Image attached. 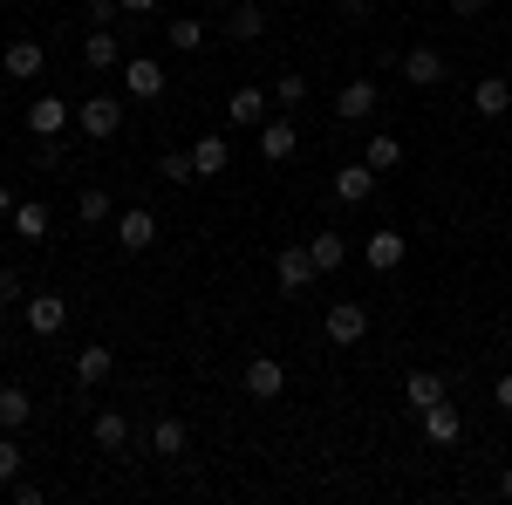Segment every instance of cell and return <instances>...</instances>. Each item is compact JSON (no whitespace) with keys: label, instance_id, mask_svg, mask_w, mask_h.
<instances>
[{"label":"cell","instance_id":"3","mask_svg":"<svg viewBox=\"0 0 512 505\" xmlns=\"http://www.w3.org/2000/svg\"><path fill=\"white\" fill-rule=\"evenodd\" d=\"M376 103H383V89H376L369 76H349L342 89H335V117H342V123H369V117H376Z\"/></svg>","mask_w":512,"mask_h":505},{"label":"cell","instance_id":"13","mask_svg":"<svg viewBox=\"0 0 512 505\" xmlns=\"http://www.w3.org/2000/svg\"><path fill=\"white\" fill-rule=\"evenodd\" d=\"M41 62H48V55H41V41H7V48H0V69H7V76H21V82H35L41 76Z\"/></svg>","mask_w":512,"mask_h":505},{"label":"cell","instance_id":"18","mask_svg":"<svg viewBox=\"0 0 512 505\" xmlns=\"http://www.w3.org/2000/svg\"><path fill=\"white\" fill-rule=\"evenodd\" d=\"M294 144H301V137H294V123H287V117H267V123H260V157H267V164H287V157H294Z\"/></svg>","mask_w":512,"mask_h":505},{"label":"cell","instance_id":"7","mask_svg":"<svg viewBox=\"0 0 512 505\" xmlns=\"http://www.w3.org/2000/svg\"><path fill=\"white\" fill-rule=\"evenodd\" d=\"M69 123H76V110H69L62 96H35V103H28V130H35V137H48V144H55Z\"/></svg>","mask_w":512,"mask_h":505},{"label":"cell","instance_id":"24","mask_svg":"<svg viewBox=\"0 0 512 505\" xmlns=\"http://www.w3.org/2000/svg\"><path fill=\"white\" fill-rule=\"evenodd\" d=\"M28 417H35V396L21 383H7L0 389V430H28Z\"/></svg>","mask_w":512,"mask_h":505},{"label":"cell","instance_id":"27","mask_svg":"<svg viewBox=\"0 0 512 505\" xmlns=\"http://www.w3.org/2000/svg\"><path fill=\"white\" fill-rule=\"evenodd\" d=\"M362 164H369L376 178H383V171H396V164H403V137H390V130H376V137H369V151H362Z\"/></svg>","mask_w":512,"mask_h":505},{"label":"cell","instance_id":"38","mask_svg":"<svg viewBox=\"0 0 512 505\" xmlns=\"http://www.w3.org/2000/svg\"><path fill=\"white\" fill-rule=\"evenodd\" d=\"M458 7V21H472V14H485V0H451Z\"/></svg>","mask_w":512,"mask_h":505},{"label":"cell","instance_id":"41","mask_svg":"<svg viewBox=\"0 0 512 505\" xmlns=\"http://www.w3.org/2000/svg\"><path fill=\"white\" fill-rule=\"evenodd\" d=\"M205 7H219V14H226V7H239V0H205Z\"/></svg>","mask_w":512,"mask_h":505},{"label":"cell","instance_id":"28","mask_svg":"<svg viewBox=\"0 0 512 505\" xmlns=\"http://www.w3.org/2000/svg\"><path fill=\"white\" fill-rule=\"evenodd\" d=\"M308 253H315L321 273H335L342 260H349V239H342V233H315V239H308Z\"/></svg>","mask_w":512,"mask_h":505},{"label":"cell","instance_id":"2","mask_svg":"<svg viewBox=\"0 0 512 505\" xmlns=\"http://www.w3.org/2000/svg\"><path fill=\"white\" fill-rule=\"evenodd\" d=\"M239 389H246L253 403H280V389H287V369H280L274 355H253V362L239 369Z\"/></svg>","mask_w":512,"mask_h":505},{"label":"cell","instance_id":"36","mask_svg":"<svg viewBox=\"0 0 512 505\" xmlns=\"http://www.w3.org/2000/svg\"><path fill=\"white\" fill-rule=\"evenodd\" d=\"M335 7H342V21H369L376 14V0H335Z\"/></svg>","mask_w":512,"mask_h":505},{"label":"cell","instance_id":"26","mask_svg":"<svg viewBox=\"0 0 512 505\" xmlns=\"http://www.w3.org/2000/svg\"><path fill=\"white\" fill-rule=\"evenodd\" d=\"M7 219H14V233H21V239H48V205H41V198H14Z\"/></svg>","mask_w":512,"mask_h":505},{"label":"cell","instance_id":"20","mask_svg":"<svg viewBox=\"0 0 512 505\" xmlns=\"http://www.w3.org/2000/svg\"><path fill=\"white\" fill-rule=\"evenodd\" d=\"M403 82L437 89V82H444V55H437V48H410V55H403Z\"/></svg>","mask_w":512,"mask_h":505},{"label":"cell","instance_id":"43","mask_svg":"<svg viewBox=\"0 0 512 505\" xmlns=\"http://www.w3.org/2000/svg\"><path fill=\"white\" fill-rule=\"evenodd\" d=\"M0 355H7V328H0Z\"/></svg>","mask_w":512,"mask_h":505},{"label":"cell","instance_id":"30","mask_svg":"<svg viewBox=\"0 0 512 505\" xmlns=\"http://www.w3.org/2000/svg\"><path fill=\"white\" fill-rule=\"evenodd\" d=\"M158 178H164V185H192V178H198L192 151H164V157H158Z\"/></svg>","mask_w":512,"mask_h":505},{"label":"cell","instance_id":"17","mask_svg":"<svg viewBox=\"0 0 512 505\" xmlns=\"http://www.w3.org/2000/svg\"><path fill=\"white\" fill-rule=\"evenodd\" d=\"M472 110L478 117H506L512 110V82L506 76H478L472 82Z\"/></svg>","mask_w":512,"mask_h":505},{"label":"cell","instance_id":"31","mask_svg":"<svg viewBox=\"0 0 512 505\" xmlns=\"http://www.w3.org/2000/svg\"><path fill=\"white\" fill-rule=\"evenodd\" d=\"M164 41L178 55H192V48H205V21H164Z\"/></svg>","mask_w":512,"mask_h":505},{"label":"cell","instance_id":"34","mask_svg":"<svg viewBox=\"0 0 512 505\" xmlns=\"http://www.w3.org/2000/svg\"><path fill=\"white\" fill-rule=\"evenodd\" d=\"M117 14H123V0H89V21L96 28H117Z\"/></svg>","mask_w":512,"mask_h":505},{"label":"cell","instance_id":"4","mask_svg":"<svg viewBox=\"0 0 512 505\" xmlns=\"http://www.w3.org/2000/svg\"><path fill=\"white\" fill-rule=\"evenodd\" d=\"M321 328H328V342H335V349H355V342L369 335V308H362V301H335Z\"/></svg>","mask_w":512,"mask_h":505},{"label":"cell","instance_id":"5","mask_svg":"<svg viewBox=\"0 0 512 505\" xmlns=\"http://www.w3.org/2000/svg\"><path fill=\"white\" fill-rule=\"evenodd\" d=\"M274 273H280V287H287V294H308V287L321 280L315 253H308V239H301V246H287V253L274 260Z\"/></svg>","mask_w":512,"mask_h":505},{"label":"cell","instance_id":"29","mask_svg":"<svg viewBox=\"0 0 512 505\" xmlns=\"http://www.w3.org/2000/svg\"><path fill=\"white\" fill-rule=\"evenodd\" d=\"M76 219L82 226H103V219H110V192H103V185H82L76 192Z\"/></svg>","mask_w":512,"mask_h":505},{"label":"cell","instance_id":"19","mask_svg":"<svg viewBox=\"0 0 512 505\" xmlns=\"http://www.w3.org/2000/svg\"><path fill=\"white\" fill-rule=\"evenodd\" d=\"M82 69H123V41H117V28H96V35L82 41Z\"/></svg>","mask_w":512,"mask_h":505},{"label":"cell","instance_id":"15","mask_svg":"<svg viewBox=\"0 0 512 505\" xmlns=\"http://www.w3.org/2000/svg\"><path fill=\"white\" fill-rule=\"evenodd\" d=\"M403 403L424 417L431 403H444V376H437V369H410V376H403Z\"/></svg>","mask_w":512,"mask_h":505},{"label":"cell","instance_id":"25","mask_svg":"<svg viewBox=\"0 0 512 505\" xmlns=\"http://www.w3.org/2000/svg\"><path fill=\"white\" fill-rule=\"evenodd\" d=\"M192 164H198V178H219V171L233 164L226 137H219V130H212V137H198V144H192Z\"/></svg>","mask_w":512,"mask_h":505},{"label":"cell","instance_id":"8","mask_svg":"<svg viewBox=\"0 0 512 505\" xmlns=\"http://www.w3.org/2000/svg\"><path fill=\"white\" fill-rule=\"evenodd\" d=\"M89 437H96V451H103V458H123V451H130V417H123V410H96Z\"/></svg>","mask_w":512,"mask_h":505},{"label":"cell","instance_id":"35","mask_svg":"<svg viewBox=\"0 0 512 505\" xmlns=\"http://www.w3.org/2000/svg\"><path fill=\"white\" fill-rule=\"evenodd\" d=\"M21 294H28V287H21V273H7V267H0V308H14Z\"/></svg>","mask_w":512,"mask_h":505},{"label":"cell","instance_id":"10","mask_svg":"<svg viewBox=\"0 0 512 505\" xmlns=\"http://www.w3.org/2000/svg\"><path fill=\"white\" fill-rule=\"evenodd\" d=\"M226 117H233L239 130H260V123H267V89H253V82H239L233 96H226Z\"/></svg>","mask_w":512,"mask_h":505},{"label":"cell","instance_id":"23","mask_svg":"<svg viewBox=\"0 0 512 505\" xmlns=\"http://www.w3.org/2000/svg\"><path fill=\"white\" fill-rule=\"evenodd\" d=\"M110 369H117V355H110V349H76V383L82 389H103V383H110Z\"/></svg>","mask_w":512,"mask_h":505},{"label":"cell","instance_id":"40","mask_svg":"<svg viewBox=\"0 0 512 505\" xmlns=\"http://www.w3.org/2000/svg\"><path fill=\"white\" fill-rule=\"evenodd\" d=\"M7 212H14V192H7V185H0V219H7Z\"/></svg>","mask_w":512,"mask_h":505},{"label":"cell","instance_id":"32","mask_svg":"<svg viewBox=\"0 0 512 505\" xmlns=\"http://www.w3.org/2000/svg\"><path fill=\"white\" fill-rule=\"evenodd\" d=\"M21 478V444H14V430H0V485H14Z\"/></svg>","mask_w":512,"mask_h":505},{"label":"cell","instance_id":"6","mask_svg":"<svg viewBox=\"0 0 512 505\" xmlns=\"http://www.w3.org/2000/svg\"><path fill=\"white\" fill-rule=\"evenodd\" d=\"M21 321H28V335H62L69 301H62V294H28V301H21Z\"/></svg>","mask_w":512,"mask_h":505},{"label":"cell","instance_id":"39","mask_svg":"<svg viewBox=\"0 0 512 505\" xmlns=\"http://www.w3.org/2000/svg\"><path fill=\"white\" fill-rule=\"evenodd\" d=\"M123 14H158V0H123Z\"/></svg>","mask_w":512,"mask_h":505},{"label":"cell","instance_id":"16","mask_svg":"<svg viewBox=\"0 0 512 505\" xmlns=\"http://www.w3.org/2000/svg\"><path fill=\"white\" fill-rule=\"evenodd\" d=\"M335 198H342V205H369V198H376V171H369V164H342V171H335Z\"/></svg>","mask_w":512,"mask_h":505},{"label":"cell","instance_id":"42","mask_svg":"<svg viewBox=\"0 0 512 505\" xmlns=\"http://www.w3.org/2000/svg\"><path fill=\"white\" fill-rule=\"evenodd\" d=\"M499 492H506V499H512V471H506V478H499Z\"/></svg>","mask_w":512,"mask_h":505},{"label":"cell","instance_id":"33","mask_svg":"<svg viewBox=\"0 0 512 505\" xmlns=\"http://www.w3.org/2000/svg\"><path fill=\"white\" fill-rule=\"evenodd\" d=\"M301 96H308V76H294V69H287V76H274V103H287V110H294Z\"/></svg>","mask_w":512,"mask_h":505},{"label":"cell","instance_id":"37","mask_svg":"<svg viewBox=\"0 0 512 505\" xmlns=\"http://www.w3.org/2000/svg\"><path fill=\"white\" fill-rule=\"evenodd\" d=\"M492 403H499V410H506V417H512V369H506V376H499V383H492Z\"/></svg>","mask_w":512,"mask_h":505},{"label":"cell","instance_id":"11","mask_svg":"<svg viewBox=\"0 0 512 505\" xmlns=\"http://www.w3.org/2000/svg\"><path fill=\"white\" fill-rule=\"evenodd\" d=\"M151 239H158V219H151L144 205H130V212H117V246H123V253H144Z\"/></svg>","mask_w":512,"mask_h":505},{"label":"cell","instance_id":"22","mask_svg":"<svg viewBox=\"0 0 512 505\" xmlns=\"http://www.w3.org/2000/svg\"><path fill=\"white\" fill-rule=\"evenodd\" d=\"M424 437H431V444H458V437H465V417H458L451 403H431V410H424Z\"/></svg>","mask_w":512,"mask_h":505},{"label":"cell","instance_id":"21","mask_svg":"<svg viewBox=\"0 0 512 505\" xmlns=\"http://www.w3.org/2000/svg\"><path fill=\"white\" fill-rule=\"evenodd\" d=\"M185 444H192L185 417H158V424H151V451H158V458H185Z\"/></svg>","mask_w":512,"mask_h":505},{"label":"cell","instance_id":"14","mask_svg":"<svg viewBox=\"0 0 512 505\" xmlns=\"http://www.w3.org/2000/svg\"><path fill=\"white\" fill-rule=\"evenodd\" d=\"M123 82H130V96H137V103L164 96V69L151 62V55H130V62H123Z\"/></svg>","mask_w":512,"mask_h":505},{"label":"cell","instance_id":"12","mask_svg":"<svg viewBox=\"0 0 512 505\" xmlns=\"http://www.w3.org/2000/svg\"><path fill=\"white\" fill-rule=\"evenodd\" d=\"M362 260H369L376 273H396V267H403V233H396V226L369 233V239H362Z\"/></svg>","mask_w":512,"mask_h":505},{"label":"cell","instance_id":"9","mask_svg":"<svg viewBox=\"0 0 512 505\" xmlns=\"http://www.w3.org/2000/svg\"><path fill=\"white\" fill-rule=\"evenodd\" d=\"M260 35H267V7H260V0L226 7V41H239V48H246V41H260Z\"/></svg>","mask_w":512,"mask_h":505},{"label":"cell","instance_id":"1","mask_svg":"<svg viewBox=\"0 0 512 505\" xmlns=\"http://www.w3.org/2000/svg\"><path fill=\"white\" fill-rule=\"evenodd\" d=\"M76 130L89 137V144H110V137L123 130V103L117 96H89V103L76 110Z\"/></svg>","mask_w":512,"mask_h":505}]
</instances>
